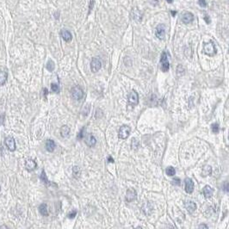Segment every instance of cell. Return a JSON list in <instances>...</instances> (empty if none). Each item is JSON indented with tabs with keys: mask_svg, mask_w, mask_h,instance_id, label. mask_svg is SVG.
Returning a JSON list of instances; mask_svg holds the SVG:
<instances>
[{
	"mask_svg": "<svg viewBox=\"0 0 229 229\" xmlns=\"http://www.w3.org/2000/svg\"><path fill=\"white\" fill-rule=\"evenodd\" d=\"M203 52L205 54L209 56H214L216 53V48L215 46L213 43V42H209L203 43Z\"/></svg>",
	"mask_w": 229,
	"mask_h": 229,
	"instance_id": "obj_1",
	"label": "cell"
},
{
	"mask_svg": "<svg viewBox=\"0 0 229 229\" xmlns=\"http://www.w3.org/2000/svg\"><path fill=\"white\" fill-rule=\"evenodd\" d=\"M130 132H131L130 127L126 126V125L122 126V127L120 128V129H119V132H118V137H119L120 139H122V140H126V139L129 136Z\"/></svg>",
	"mask_w": 229,
	"mask_h": 229,
	"instance_id": "obj_2",
	"label": "cell"
},
{
	"mask_svg": "<svg viewBox=\"0 0 229 229\" xmlns=\"http://www.w3.org/2000/svg\"><path fill=\"white\" fill-rule=\"evenodd\" d=\"M160 63H161V69L164 72H166L170 69V64L168 61V57L166 52H163L161 54L160 58Z\"/></svg>",
	"mask_w": 229,
	"mask_h": 229,
	"instance_id": "obj_3",
	"label": "cell"
},
{
	"mask_svg": "<svg viewBox=\"0 0 229 229\" xmlns=\"http://www.w3.org/2000/svg\"><path fill=\"white\" fill-rule=\"evenodd\" d=\"M71 97L75 100H80L84 97V91L79 86H75L71 89Z\"/></svg>",
	"mask_w": 229,
	"mask_h": 229,
	"instance_id": "obj_4",
	"label": "cell"
},
{
	"mask_svg": "<svg viewBox=\"0 0 229 229\" xmlns=\"http://www.w3.org/2000/svg\"><path fill=\"white\" fill-rule=\"evenodd\" d=\"M4 144L10 152H14L16 150V141L15 139L11 136H8L4 139Z\"/></svg>",
	"mask_w": 229,
	"mask_h": 229,
	"instance_id": "obj_5",
	"label": "cell"
},
{
	"mask_svg": "<svg viewBox=\"0 0 229 229\" xmlns=\"http://www.w3.org/2000/svg\"><path fill=\"white\" fill-rule=\"evenodd\" d=\"M139 103V96L135 90H132L128 95V104L131 106H135Z\"/></svg>",
	"mask_w": 229,
	"mask_h": 229,
	"instance_id": "obj_6",
	"label": "cell"
},
{
	"mask_svg": "<svg viewBox=\"0 0 229 229\" xmlns=\"http://www.w3.org/2000/svg\"><path fill=\"white\" fill-rule=\"evenodd\" d=\"M102 67V62L97 58H93L90 62V70L92 72H97Z\"/></svg>",
	"mask_w": 229,
	"mask_h": 229,
	"instance_id": "obj_7",
	"label": "cell"
},
{
	"mask_svg": "<svg viewBox=\"0 0 229 229\" xmlns=\"http://www.w3.org/2000/svg\"><path fill=\"white\" fill-rule=\"evenodd\" d=\"M155 35L159 40H163L166 35V26L165 24H159L155 29Z\"/></svg>",
	"mask_w": 229,
	"mask_h": 229,
	"instance_id": "obj_8",
	"label": "cell"
},
{
	"mask_svg": "<svg viewBox=\"0 0 229 229\" xmlns=\"http://www.w3.org/2000/svg\"><path fill=\"white\" fill-rule=\"evenodd\" d=\"M185 191L189 194H191L194 191V182L191 178L187 177L185 180Z\"/></svg>",
	"mask_w": 229,
	"mask_h": 229,
	"instance_id": "obj_9",
	"label": "cell"
},
{
	"mask_svg": "<svg viewBox=\"0 0 229 229\" xmlns=\"http://www.w3.org/2000/svg\"><path fill=\"white\" fill-rule=\"evenodd\" d=\"M181 20L185 24H189L194 20V16L191 12L185 11V13H183L182 16H181Z\"/></svg>",
	"mask_w": 229,
	"mask_h": 229,
	"instance_id": "obj_10",
	"label": "cell"
},
{
	"mask_svg": "<svg viewBox=\"0 0 229 229\" xmlns=\"http://www.w3.org/2000/svg\"><path fill=\"white\" fill-rule=\"evenodd\" d=\"M37 167V164L34 159H28L25 161V168L28 171H32Z\"/></svg>",
	"mask_w": 229,
	"mask_h": 229,
	"instance_id": "obj_11",
	"label": "cell"
},
{
	"mask_svg": "<svg viewBox=\"0 0 229 229\" xmlns=\"http://www.w3.org/2000/svg\"><path fill=\"white\" fill-rule=\"evenodd\" d=\"M85 143H86V145L90 147H93L95 145H96V143H97V140H96V138L92 135V134H90V133H89L87 134L86 136H85Z\"/></svg>",
	"mask_w": 229,
	"mask_h": 229,
	"instance_id": "obj_12",
	"label": "cell"
},
{
	"mask_svg": "<svg viewBox=\"0 0 229 229\" xmlns=\"http://www.w3.org/2000/svg\"><path fill=\"white\" fill-rule=\"evenodd\" d=\"M136 191L134 190H132V189H129V190H127V194H126V200H127V202H128V203H130V202H132L133 200H135L136 199Z\"/></svg>",
	"mask_w": 229,
	"mask_h": 229,
	"instance_id": "obj_13",
	"label": "cell"
},
{
	"mask_svg": "<svg viewBox=\"0 0 229 229\" xmlns=\"http://www.w3.org/2000/svg\"><path fill=\"white\" fill-rule=\"evenodd\" d=\"M61 37L63 38V40L65 41V42H71V39H72V35L71 34V32L69 30H67V29H62L61 31Z\"/></svg>",
	"mask_w": 229,
	"mask_h": 229,
	"instance_id": "obj_14",
	"label": "cell"
},
{
	"mask_svg": "<svg viewBox=\"0 0 229 229\" xmlns=\"http://www.w3.org/2000/svg\"><path fill=\"white\" fill-rule=\"evenodd\" d=\"M185 209H187V211L190 214H192L193 212L196 209V204L192 202V201H189V202H186L185 203Z\"/></svg>",
	"mask_w": 229,
	"mask_h": 229,
	"instance_id": "obj_15",
	"label": "cell"
},
{
	"mask_svg": "<svg viewBox=\"0 0 229 229\" xmlns=\"http://www.w3.org/2000/svg\"><path fill=\"white\" fill-rule=\"evenodd\" d=\"M203 193L205 196V198H210L212 195H213V193H214V190L212 189L211 187L209 185H206L203 190Z\"/></svg>",
	"mask_w": 229,
	"mask_h": 229,
	"instance_id": "obj_16",
	"label": "cell"
},
{
	"mask_svg": "<svg viewBox=\"0 0 229 229\" xmlns=\"http://www.w3.org/2000/svg\"><path fill=\"white\" fill-rule=\"evenodd\" d=\"M46 149L47 152H52L55 149V143L53 140H47L46 141Z\"/></svg>",
	"mask_w": 229,
	"mask_h": 229,
	"instance_id": "obj_17",
	"label": "cell"
},
{
	"mask_svg": "<svg viewBox=\"0 0 229 229\" xmlns=\"http://www.w3.org/2000/svg\"><path fill=\"white\" fill-rule=\"evenodd\" d=\"M7 78H8V74L5 71L0 70V86L4 85L6 81H7Z\"/></svg>",
	"mask_w": 229,
	"mask_h": 229,
	"instance_id": "obj_18",
	"label": "cell"
},
{
	"mask_svg": "<svg viewBox=\"0 0 229 229\" xmlns=\"http://www.w3.org/2000/svg\"><path fill=\"white\" fill-rule=\"evenodd\" d=\"M61 135L63 138H67L70 135V128L67 126H63L61 128Z\"/></svg>",
	"mask_w": 229,
	"mask_h": 229,
	"instance_id": "obj_19",
	"label": "cell"
},
{
	"mask_svg": "<svg viewBox=\"0 0 229 229\" xmlns=\"http://www.w3.org/2000/svg\"><path fill=\"white\" fill-rule=\"evenodd\" d=\"M39 211L43 216H47L48 215V209H47V206L46 203H42V204L40 205Z\"/></svg>",
	"mask_w": 229,
	"mask_h": 229,
	"instance_id": "obj_20",
	"label": "cell"
},
{
	"mask_svg": "<svg viewBox=\"0 0 229 229\" xmlns=\"http://www.w3.org/2000/svg\"><path fill=\"white\" fill-rule=\"evenodd\" d=\"M212 174V167L210 166H205L203 168V171H202V176H208Z\"/></svg>",
	"mask_w": 229,
	"mask_h": 229,
	"instance_id": "obj_21",
	"label": "cell"
},
{
	"mask_svg": "<svg viewBox=\"0 0 229 229\" xmlns=\"http://www.w3.org/2000/svg\"><path fill=\"white\" fill-rule=\"evenodd\" d=\"M40 178H41L42 182H43V183H44V184H46L47 185H51V183L49 182V180H48V179H47V175H46V172H45V171H42V174H41Z\"/></svg>",
	"mask_w": 229,
	"mask_h": 229,
	"instance_id": "obj_22",
	"label": "cell"
},
{
	"mask_svg": "<svg viewBox=\"0 0 229 229\" xmlns=\"http://www.w3.org/2000/svg\"><path fill=\"white\" fill-rule=\"evenodd\" d=\"M166 175H168L169 176H172L176 174V170H175V168H173L172 166H169V167L166 168Z\"/></svg>",
	"mask_w": 229,
	"mask_h": 229,
	"instance_id": "obj_23",
	"label": "cell"
},
{
	"mask_svg": "<svg viewBox=\"0 0 229 229\" xmlns=\"http://www.w3.org/2000/svg\"><path fill=\"white\" fill-rule=\"evenodd\" d=\"M90 105L87 104L86 105H85V107L83 108V110H82V114L84 116H87L90 113Z\"/></svg>",
	"mask_w": 229,
	"mask_h": 229,
	"instance_id": "obj_24",
	"label": "cell"
},
{
	"mask_svg": "<svg viewBox=\"0 0 229 229\" xmlns=\"http://www.w3.org/2000/svg\"><path fill=\"white\" fill-rule=\"evenodd\" d=\"M55 68V65H54V62L53 61H48V62L47 63V69L49 71H53Z\"/></svg>",
	"mask_w": 229,
	"mask_h": 229,
	"instance_id": "obj_25",
	"label": "cell"
},
{
	"mask_svg": "<svg viewBox=\"0 0 229 229\" xmlns=\"http://www.w3.org/2000/svg\"><path fill=\"white\" fill-rule=\"evenodd\" d=\"M211 129L212 132L214 133H218L219 131H220V127H219V124L218 123H214L211 125Z\"/></svg>",
	"mask_w": 229,
	"mask_h": 229,
	"instance_id": "obj_26",
	"label": "cell"
},
{
	"mask_svg": "<svg viewBox=\"0 0 229 229\" xmlns=\"http://www.w3.org/2000/svg\"><path fill=\"white\" fill-rule=\"evenodd\" d=\"M72 172H73V176H75V177H79L80 176V173H81L79 167L74 166L73 169H72Z\"/></svg>",
	"mask_w": 229,
	"mask_h": 229,
	"instance_id": "obj_27",
	"label": "cell"
},
{
	"mask_svg": "<svg viewBox=\"0 0 229 229\" xmlns=\"http://www.w3.org/2000/svg\"><path fill=\"white\" fill-rule=\"evenodd\" d=\"M51 90H53V92H56V93H59L60 92V87L57 84H51Z\"/></svg>",
	"mask_w": 229,
	"mask_h": 229,
	"instance_id": "obj_28",
	"label": "cell"
},
{
	"mask_svg": "<svg viewBox=\"0 0 229 229\" xmlns=\"http://www.w3.org/2000/svg\"><path fill=\"white\" fill-rule=\"evenodd\" d=\"M176 72H177V74H178V75H182V74H184V73H185V68H184V66H183L182 65H179V66H177Z\"/></svg>",
	"mask_w": 229,
	"mask_h": 229,
	"instance_id": "obj_29",
	"label": "cell"
},
{
	"mask_svg": "<svg viewBox=\"0 0 229 229\" xmlns=\"http://www.w3.org/2000/svg\"><path fill=\"white\" fill-rule=\"evenodd\" d=\"M76 214H77V211L76 210H72V212H71V213L68 214V218L69 219H72V218H74L76 216Z\"/></svg>",
	"mask_w": 229,
	"mask_h": 229,
	"instance_id": "obj_30",
	"label": "cell"
},
{
	"mask_svg": "<svg viewBox=\"0 0 229 229\" xmlns=\"http://www.w3.org/2000/svg\"><path fill=\"white\" fill-rule=\"evenodd\" d=\"M84 131H85V128H83L82 129H81V131L79 132V133L78 134V136H77V138L78 139H83L84 138V136H85V134H84Z\"/></svg>",
	"mask_w": 229,
	"mask_h": 229,
	"instance_id": "obj_31",
	"label": "cell"
},
{
	"mask_svg": "<svg viewBox=\"0 0 229 229\" xmlns=\"http://www.w3.org/2000/svg\"><path fill=\"white\" fill-rule=\"evenodd\" d=\"M198 2H199L200 6H202V7H206V6H207V2H206V0H198Z\"/></svg>",
	"mask_w": 229,
	"mask_h": 229,
	"instance_id": "obj_32",
	"label": "cell"
},
{
	"mask_svg": "<svg viewBox=\"0 0 229 229\" xmlns=\"http://www.w3.org/2000/svg\"><path fill=\"white\" fill-rule=\"evenodd\" d=\"M180 179L179 178H175V179H173V181H172V185H180Z\"/></svg>",
	"mask_w": 229,
	"mask_h": 229,
	"instance_id": "obj_33",
	"label": "cell"
},
{
	"mask_svg": "<svg viewBox=\"0 0 229 229\" xmlns=\"http://www.w3.org/2000/svg\"><path fill=\"white\" fill-rule=\"evenodd\" d=\"M148 1H149L150 4H152V5H157L158 3H159V0H148Z\"/></svg>",
	"mask_w": 229,
	"mask_h": 229,
	"instance_id": "obj_34",
	"label": "cell"
},
{
	"mask_svg": "<svg viewBox=\"0 0 229 229\" xmlns=\"http://www.w3.org/2000/svg\"><path fill=\"white\" fill-rule=\"evenodd\" d=\"M204 20L206 21V23H210V18H209V16H208L207 14H205V15H204Z\"/></svg>",
	"mask_w": 229,
	"mask_h": 229,
	"instance_id": "obj_35",
	"label": "cell"
},
{
	"mask_svg": "<svg viewBox=\"0 0 229 229\" xmlns=\"http://www.w3.org/2000/svg\"><path fill=\"white\" fill-rule=\"evenodd\" d=\"M224 190H225L226 192H228V182L225 184V186H224Z\"/></svg>",
	"mask_w": 229,
	"mask_h": 229,
	"instance_id": "obj_36",
	"label": "cell"
},
{
	"mask_svg": "<svg viewBox=\"0 0 229 229\" xmlns=\"http://www.w3.org/2000/svg\"><path fill=\"white\" fill-rule=\"evenodd\" d=\"M93 3H94V0H90V10H89V13L90 12L91 9L93 8V7H92V6H93Z\"/></svg>",
	"mask_w": 229,
	"mask_h": 229,
	"instance_id": "obj_37",
	"label": "cell"
},
{
	"mask_svg": "<svg viewBox=\"0 0 229 229\" xmlns=\"http://www.w3.org/2000/svg\"><path fill=\"white\" fill-rule=\"evenodd\" d=\"M199 228L208 229V228H209V227H208L207 225H204V224H203V225H200V226H199Z\"/></svg>",
	"mask_w": 229,
	"mask_h": 229,
	"instance_id": "obj_38",
	"label": "cell"
},
{
	"mask_svg": "<svg viewBox=\"0 0 229 229\" xmlns=\"http://www.w3.org/2000/svg\"><path fill=\"white\" fill-rule=\"evenodd\" d=\"M54 18H56V19H59V18H60V12L59 11L54 14Z\"/></svg>",
	"mask_w": 229,
	"mask_h": 229,
	"instance_id": "obj_39",
	"label": "cell"
},
{
	"mask_svg": "<svg viewBox=\"0 0 229 229\" xmlns=\"http://www.w3.org/2000/svg\"><path fill=\"white\" fill-rule=\"evenodd\" d=\"M108 161H109V163H114V159H112L111 157H109V158H108Z\"/></svg>",
	"mask_w": 229,
	"mask_h": 229,
	"instance_id": "obj_40",
	"label": "cell"
},
{
	"mask_svg": "<svg viewBox=\"0 0 229 229\" xmlns=\"http://www.w3.org/2000/svg\"><path fill=\"white\" fill-rule=\"evenodd\" d=\"M171 15H172V17H175L176 14V11H174V10H171Z\"/></svg>",
	"mask_w": 229,
	"mask_h": 229,
	"instance_id": "obj_41",
	"label": "cell"
},
{
	"mask_svg": "<svg viewBox=\"0 0 229 229\" xmlns=\"http://www.w3.org/2000/svg\"><path fill=\"white\" fill-rule=\"evenodd\" d=\"M167 1V3H169V4H171L172 2H173V0H166Z\"/></svg>",
	"mask_w": 229,
	"mask_h": 229,
	"instance_id": "obj_42",
	"label": "cell"
}]
</instances>
